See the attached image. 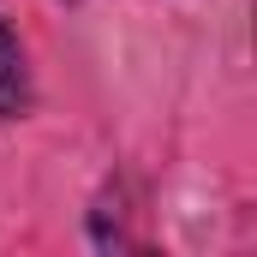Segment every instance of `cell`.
I'll use <instances>...</instances> for the list:
<instances>
[{
    "mask_svg": "<svg viewBox=\"0 0 257 257\" xmlns=\"http://www.w3.org/2000/svg\"><path fill=\"white\" fill-rule=\"evenodd\" d=\"M24 114H30V66H24V42L0 18V120H24Z\"/></svg>",
    "mask_w": 257,
    "mask_h": 257,
    "instance_id": "1",
    "label": "cell"
}]
</instances>
